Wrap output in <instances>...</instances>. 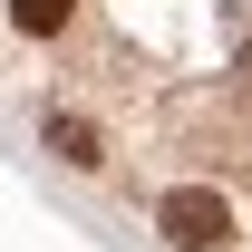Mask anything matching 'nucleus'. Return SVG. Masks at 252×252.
Returning <instances> with one entry per match:
<instances>
[{"instance_id":"nucleus-1","label":"nucleus","mask_w":252,"mask_h":252,"mask_svg":"<svg viewBox=\"0 0 252 252\" xmlns=\"http://www.w3.org/2000/svg\"><path fill=\"white\" fill-rule=\"evenodd\" d=\"M156 223H165V243H185V252H214L223 233H233V214H223V194H204V185H175Z\"/></svg>"},{"instance_id":"nucleus-2","label":"nucleus","mask_w":252,"mask_h":252,"mask_svg":"<svg viewBox=\"0 0 252 252\" xmlns=\"http://www.w3.org/2000/svg\"><path fill=\"white\" fill-rule=\"evenodd\" d=\"M49 146H59L68 165H107V156H97V126H88V117H49Z\"/></svg>"},{"instance_id":"nucleus-3","label":"nucleus","mask_w":252,"mask_h":252,"mask_svg":"<svg viewBox=\"0 0 252 252\" xmlns=\"http://www.w3.org/2000/svg\"><path fill=\"white\" fill-rule=\"evenodd\" d=\"M68 10H78V0H10V20H20V30H30V39H49V30H68Z\"/></svg>"}]
</instances>
